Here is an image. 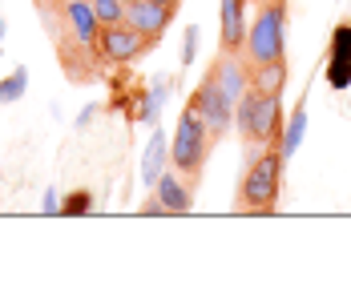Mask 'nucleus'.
<instances>
[{
    "instance_id": "obj_1",
    "label": "nucleus",
    "mask_w": 351,
    "mask_h": 282,
    "mask_svg": "<svg viewBox=\"0 0 351 282\" xmlns=\"http://www.w3.org/2000/svg\"><path fill=\"white\" fill-rule=\"evenodd\" d=\"M282 149L279 145H263V153L250 157L239 185V210L246 214H271L279 206V190H282Z\"/></svg>"
},
{
    "instance_id": "obj_2",
    "label": "nucleus",
    "mask_w": 351,
    "mask_h": 282,
    "mask_svg": "<svg viewBox=\"0 0 351 282\" xmlns=\"http://www.w3.org/2000/svg\"><path fill=\"white\" fill-rule=\"evenodd\" d=\"M246 65H267L287 57V0H263L254 21L246 25L243 44Z\"/></svg>"
},
{
    "instance_id": "obj_3",
    "label": "nucleus",
    "mask_w": 351,
    "mask_h": 282,
    "mask_svg": "<svg viewBox=\"0 0 351 282\" xmlns=\"http://www.w3.org/2000/svg\"><path fill=\"white\" fill-rule=\"evenodd\" d=\"M234 129H239L250 145H279L282 141L279 97H267V93L246 89L243 97L234 101Z\"/></svg>"
},
{
    "instance_id": "obj_4",
    "label": "nucleus",
    "mask_w": 351,
    "mask_h": 282,
    "mask_svg": "<svg viewBox=\"0 0 351 282\" xmlns=\"http://www.w3.org/2000/svg\"><path fill=\"white\" fill-rule=\"evenodd\" d=\"M210 141L214 138H210V129H206V121L186 105L182 117H178L174 138H170V166L182 177H198L202 166H206V157H210Z\"/></svg>"
},
{
    "instance_id": "obj_5",
    "label": "nucleus",
    "mask_w": 351,
    "mask_h": 282,
    "mask_svg": "<svg viewBox=\"0 0 351 282\" xmlns=\"http://www.w3.org/2000/svg\"><path fill=\"white\" fill-rule=\"evenodd\" d=\"M154 49V40H145V36L130 25V21H121V25H101V36H97V57H101V65H134L141 61L145 53Z\"/></svg>"
},
{
    "instance_id": "obj_6",
    "label": "nucleus",
    "mask_w": 351,
    "mask_h": 282,
    "mask_svg": "<svg viewBox=\"0 0 351 282\" xmlns=\"http://www.w3.org/2000/svg\"><path fill=\"white\" fill-rule=\"evenodd\" d=\"M190 109L206 121V129H210L214 141L226 138L230 125H234V97H226L214 77H202V81H198V89L190 93Z\"/></svg>"
},
{
    "instance_id": "obj_7",
    "label": "nucleus",
    "mask_w": 351,
    "mask_h": 282,
    "mask_svg": "<svg viewBox=\"0 0 351 282\" xmlns=\"http://www.w3.org/2000/svg\"><path fill=\"white\" fill-rule=\"evenodd\" d=\"M246 4L250 0H218V49L222 53H243L246 44Z\"/></svg>"
},
{
    "instance_id": "obj_8",
    "label": "nucleus",
    "mask_w": 351,
    "mask_h": 282,
    "mask_svg": "<svg viewBox=\"0 0 351 282\" xmlns=\"http://www.w3.org/2000/svg\"><path fill=\"white\" fill-rule=\"evenodd\" d=\"M61 25H65V33H69L77 44L97 49L101 21H97V12H93V0H65V8H61Z\"/></svg>"
},
{
    "instance_id": "obj_9",
    "label": "nucleus",
    "mask_w": 351,
    "mask_h": 282,
    "mask_svg": "<svg viewBox=\"0 0 351 282\" xmlns=\"http://www.w3.org/2000/svg\"><path fill=\"white\" fill-rule=\"evenodd\" d=\"M125 21L138 29L145 40H162L166 29H170V21H174V8H162V4H149V0H130L125 4Z\"/></svg>"
},
{
    "instance_id": "obj_10",
    "label": "nucleus",
    "mask_w": 351,
    "mask_h": 282,
    "mask_svg": "<svg viewBox=\"0 0 351 282\" xmlns=\"http://www.w3.org/2000/svg\"><path fill=\"white\" fill-rule=\"evenodd\" d=\"M206 77H214V81L222 85V93H226V97H234V101L250 89V65H246L243 53H222V49H218V61L210 65Z\"/></svg>"
},
{
    "instance_id": "obj_11",
    "label": "nucleus",
    "mask_w": 351,
    "mask_h": 282,
    "mask_svg": "<svg viewBox=\"0 0 351 282\" xmlns=\"http://www.w3.org/2000/svg\"><path fill=\"white\" fill-rule=\"evenodd\" d=\"M327 85L348 89L351 85V21H339L331 33V53H327Z\"/></svg>"
},
{
    "instance_id": "obj_12",
    "label": "nucleus",
    "mask_w": 351,
    "mask_h": 282,
    "mask_svg": "<svg viewBox=\"0 0 351 282\" xmlns=\"http://www.w3.org/2000/svg\"><path fill=\"white\" fill-rule=\"evenodd\" d=\"M154 194L162 198V206H166V214H190V210H194V190H190V185L182 181V174H178V170H174V174L166 170V174L158 177Z\"/></svg>"
},
{
    "instance_id": "obj_13",
    "label": "nucleus",
    "mask_w": 351,
    "mask_h": 282,
    "mask_svg": "<svg viewBox=\"0 0 351 282\" xmlns=\"http://www.w3.org/2000/svg\"><path fill=\"white\" fill-rule=\"evenodd\" d=\"M166 166H170V141L162 129H154L149 141H145V157H141V181L154 190L158 185V177L166 174Z\"/></svg>"
},
{
    "instance_id": "obj_14",
    "label": "nucleus",
    "mask_w": 351,
    "mask_h": 282,
    "mask_svg": "<svg viewBox=\"0 0 351 282\" xmlns=\"http://www.w3.org/2000/svg\"><path fill=\"white\" fill-rule=\"evenodd\" d=\"M287 57L282 61H267V65H250V89L254 93H267V97H279L282 89H287Z\"/></svg>"
},
{
    "instance_id": "obj_15",
    "label": "nucleus",
    "mask_w": 351,
    "mask_h": 282,
    "mask_svg": "<svg viewBox=\"0 0 351 282\" xmlns=\"http://www.w3.org/2000/svg\"><path fill=\"white\" fill-rule=\"evenodd\" d=\"M303 138H307V97H299L295 101V109H291V117H287V125H282V157H295L299 153V145H303Z\"/></svg>"
},
{
    "instance_id": "obj_16",
    "label": "nucleus",
    "mask_w": 351,
    "mask_h": 282,
    "mask_svg": "<svg viewBox=\"0 0 351 282\" xmlns=\"http://www.w3.org/2000/svg\"><path fill=\"white\" fill-rule=\"evenodd\" d=\"M166 89H170V81L158 77V81L141 93V113H138L141 125H154V121H158V113H162V105H166Z\"/></svg>"
},
{
    "instance_id": "obj_17",
    "label": "nucleus",
    "mask_w": 351,
    "mask_h": 282,
    "mask_svg": "<svg viewBox=\"0 0 351 282\" xmlns=\"http://www.w3.org/2000/svg\"><path fill=\"white\" fill-rule=\"evenodd\" d=\"M25 93H29V69L21 65V69H12L0 81V105H16Z\"/></svg>"
},
{
    "instance_id": "obj_18",
    "label": "nucleus",
    "mask_w": 351,
    "mask_h": 282,
    "mask_svg": "<svg viewBox=\"0 0 351 282\" xmlns=\"http://www.w3.org/2000/svg\"><path fill=\"white\" fill-rule=\"evenodd\" d=\"M93 210V190H73L69 198H61V214L65 218H81Z\"/></svg>"
},
{
    "instance_id": "obj_19",
    "label": "nucleus",
    "mask_w": 351,
    "mask_h": 282,
    "mask_svg": "<svg viewBox=\"0 0 351 282\" xmlns=\"http://www.w3.org/2000/svg\"><path fill=\"white\" fill-rule=\"evenodd\" d=\"M125 4L130 0H93V12L101 25H121L125 21Z\"/></svg>"
},
{
    "instance_id": "obj_20",
    "label": "nucleus",
    "mask_w": 351,
    "mask_h": 282,
    "mask_svg": "<svg viewBox=\"0 0 351 282\" xmlns=\"http://www.w3.org/2000/svg\"><path fill=\"white\" fill-rule=\"evenodd\" d=\"M194 57H198V29L190 25V29H186V36H182V65L190 69V65H194Z\"/></svg>"
},
{
    "instance_id": "obj_21",
    "label": "nucleus",
    "mask_w": 351,
    "mask_h": 282,
    "mask_svg": "<svg viewBox=\"0 0 351 282\" xmlns=\"http://www.w3.org/2000/svg\"><path fill=\"white\" fill-rule=\"evenodd\" d=\"M40 214H61V198H57V190H45V194H40Z\"/></svg>"
},
{
    "instance_id": "obj_22",
    "label": "nucleus",
    "mask_w": 351,
    "mask_h": 282,
    "mask_svg": "<svg viewBox=\"0 0 351 282\" xmlns=\"http://www.w3.org/2000/svg\"><path fill=\"white\" fill-rule=\"evenodd\" d=\"M97 117V105H85L81 113H77V129H89V121Z\"/></svg>"
},
{
    "instance_id": "obj_23",
    "label": "nucleus",
    "mask_w": 351,
    "mask_h": 282,
    "mask_svg": "<svg viewBox=\"0 0 351 282\" xmlns=\"http://www.w3.org/2000/svg\"><path fill=\"white\" fill-rule=\"evenodd\" d=\"M141 214H149V218H154V214H158V218H162V214H166V206H162V198H158V194H154V198H149V202H145V206H141Z\"/></svg>"
},
{
    "instance_id": "obj_24",
    "label": "nucleus",
    "mask_w": 351,
    "mask_h": 282,
    "mask_svg": "<svg viewBox=\"0 0 351 282\" xmlns=\"http://www.w3.org/2000/svg\"><path fill=\"white\" fill-rule=\"evenodd\" d=\"M149 4H162V8H174V12H178V4H182V0H149Z\"/></svg>"
},
{
    "instance_id": "obj_25",
    "label": "nucleus",
    "mask_w": 351,
    "mask_h": 282,
    "mask_svg": "<svg viewBox=\"0 0 351 282\" xmlns=\"http://www.w3.org/2000/svg\"><path fill=\"white\" fill-rule=\"evenodd\" d=\"M4 33H8V29H4V16H0V40H4Z\"/></svg>"
}]
</instances>
